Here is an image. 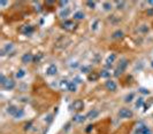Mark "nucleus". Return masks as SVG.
Segmentation results:
<instances>
[{
  "label": "nucleus",
  "instance_id": "f257e3e1",
  "mask_svg": "<svg viewBox=\"0 0 153 134\" xmlns=\"http://www.w3.org/2000/svg\"><path fill=\"white\" fill-rule=\"evenodd\" d=\"M132 111H131L130 109H128V108H121L120 110H119V116H120V118H131L132 117Z\"/></svg>",
  "mask_w": 153,
  "mask_h": 134
},
{
  "label": "nucleus",
  "instance_id": "f03ea898",
  "mask_svg": "<svg viewBox=\"0 0 153 134\" xmlns=\"http://www.w3.org/2000/svg\"><path fill=\"white\" fill-rule=\"evenodd\" d=\"M71 108L74 109V110H76V111H81L83 108H84V103H83V101L82 100H75L73 104H71Z\"/></svg>",
  "mask_w": 153,
  "mask_h": 134
},
{
  "label": "nucleus",
  "instance_id": "7ed1b4c3",
  "mask_svg": "<svg viewBox=\"0 0 153 134\" xmlns=\"http://www.w3.org/2000/svg\"><path fill=\"white\" fill-rule=\"evenodd\" d=\"M126 67H127V61H126V60H122V61L120 62L117 69H116V71H115V76H119V74H122L123 70L126 69Z\"/></svg>",
  "mask_w": 153,
  "mask_h": 134
},
{
  "label": "nucleus",
  "instance_id": "20e7f679",
  "mask_svg": "<svg viewBox=\"0 0 153 134\" xmlns=\"http://www.w3.org/2000/svg\"><path fill=\"white\" fill-rule=\"evenodd\" d=\"M75 23L73 22V21H65L63 24H62V28L66 30H68V31H71V30L75 29Z\"/></svg>",
  "mask_w": 153,
  "mask_h": 134
},
{
  "label": "nucleus",
  "instance_id": "39448f33",
  "mask_svg": "<svg viewBox=\"0 0 153 134\" xmlns=\"http://www.w3.org/2000/svg\"><path fill=\"white\" fill-rule=\"evenodd\" d=\"M2 87L5 89H8V91H9V89H13L15 87V82H14L13 79H7L6 82L2 85Z\"/></svg>",
  "mask_w": 153,
  "mask_h": 134
},
{
  "label": "nucleus",
  "instance_id": "423d86ee",
  "mask_svg": "<svg viewBox=\"0 0 153 134\" xmlns=\"http://www.w3.org/2000/svg\"><path fill=\"white\" fill-rule=\"evenodd\" d=\"M105 86H106V88L108 89V91H112V92H114L115 89H116V82H114V80H107V82H105Z\"/></svg>",
  "mask_w": 153,
  "mask_h": 134
},
{
  "label": "nucleus",
  "instance_id": "0eeeda50",
  "mask_svg": "<svg viewBox=\"0 0 153 134\" xmlns=\"http://www.w3.org/2000/svg\"><path fill=\"white\" fill-rule=\"evenodd\" d=\"M56 72H58V68H56L55 64H51L46 70V74L48 76H54V74H56Z\"/></svg>",
  "mask_w": 153,
  "mask_h": 134
},
{
  "label": "nucleus",
  "instance_id": "6e6552de",
  "mask_svg": "<svg viewBox=\"0 0 153 134\" xmlns=\"http://www.w3.org/2000/svg\"><path fill=\"white\" fill-rule=\"evenodd\" d=\"M146 127V125L143 123V121H139L137 125H136V130H135V134H142L144 128Z\"/></svg>",
  "mask_w": 153,
  "mask_h": 134
},
{
  "label": "nucleus",
  "instance_id": "1a4fd4ad",
  "mask_svg": "<svg viewBox=\"0 0 153 134\" xmlns=\"http://www.w3.org/2000/svg\"><path fill=\"white\" fill-rule=\"evenodd\" d=\"M33 61V56H32V54L30 53H25V54H23L22 56V62L23 63H30Z\"/></svg>",
  "mask_w": 153,
  "mask_h": 134
},
{
  "label": "nucleus",
  "instance_id": "9d476101",
  "mask_svg": "<svg viewBox=\"0 0 153 134\" xmlns=\"http://www.w3.org/2000/svg\"><path fill=\"white\" fill-rule=\"evenodd\" d=\"M115 59H116V56H115V54H111L109 56L107 57V60H106V63H105V67L107 68H111L112 67V64H113V62L115 61Z\"/></svg>",
  "mask_w": 153,
  "mask_h": 134
},
{
  "label": "nucleus",
  "instance_id": "9b49d317",
  "mask_svg": "<svg viewBox=\"0 0 153 134\" xmlns=\"http://www.w3.org/2000/svg\"><path fill=\"white\" fill-rule=\"evenodd\" d=\"M85 119H86V117H85V116L77 113V115H75V116L73 117V121H74V123H83Z\"/></svg>",
  "mask_w": 153,
  "mask_h": 134
},
{
  "label": "nucleus",
  "instance_id": "f8f14e48",
  "mask_svg": "<svg viewBox=\"0 0 153 134\" xmlns=\"http://www.w3.org/2000/svg\"><path fill=\"white\" fill-rule=\"evenodd\" d=\"M19 110H20V109H19L17 107H15V105H9V107L7 108V112L9 113V115L14 116V117H15V115L17 113Z\"/></svg>",
  "mask_w": 153,
  "mask_h": 134
},
{
  "label": "nucleus",
  "instance_id": "ddd939ff",
  "mask_svg": "<svg viewBox=\"0 0 153 134\" xmlns=\"http://www.w3.org/2000/svg\"><path fill=\"white\" fill-rule=\"evenodd\" d=\"M98 115H99V111H98V110H96V109H92L91 111L88 112V115H86V118L93 119V118H96Z\"/></svg>",
  "mask_w": 153,
  "mask_h": 134
},
{
  "label": "nucleus",
  "instance_id": "4468645a",
  "mask_svg": "<svg viewBox=\"0 0 153 134\" xmlns=\"http://www.w3.org/2000/svg\"><path fill=\"white\" fill-rule=\"evenodd\" d=\"M13 48V45L12 44H7V45H5L4 47H2V49H1V55H6L7 53H9V51Z\"/></svg>",
  "mask_w": 153,
  "mask_h": 134
},
{
  "label": "nucleus",
  "instance_id": "2eb2a0df",
  "mask_svg": "<svg viewBox=\"0 0 153 134\" xmlns=\"http://www.w3.org/2000/svg\"><path fill=\"white\" fill-rule=\"evenodd\" d=\"M99 77L100 76L98 74L91 72V74H89V76H88V80H89V82H96V80H98Z\"/></svg>",
  "mask_w": 153,
  "mask_h": 134
},
{
  "label": "nucleus",
  "instance_id": "dca6fc26",
  "mask_svg": "<svg viewBox=\"0 0 153 134\" xmlns=\"http://www.w3.org/2000/svg\"><path fill=\"white\" fill-rule=\"evenodd\" d=\"M33 31V28L31 27V25H24L22 29H21V32L22 33H25V35H29Z\"/></svg>",
  "mask_w": 153,
  "mask_h": 134
},
{
  "label": "nucleus",
  "instance_id": "f3484780",
  "mask_svg": "<svg viewBox=\"0 0 153 134\" xmlns=\"http://www.w3.org/2000/svg\"><path fill=\"white\" fill-rule=\"evenodd\" d=\"M69 84H70V82H68V80H61L60 82V88L62 89V91H65V89H67L68 91V87H69Z\"/></svg>",
  "mask_w": 153,
  "mask_h": 134
},
{
  "label": "nucleus",
  "instance_id": "a211bd4d",
  "mask_svg": "<svg viewBox=\"0 0 153 134\" xmlns=\"http://www.w3.org/2000/svg\"><path fill=\"white\" fill-rule=\"evenodd\" d=\"M99 76L101 77V78H108V77L111 76V72H108V70L104 69V70H101V71H100Z\"/></svg>",
  "mask_w": 153,
  "mask_h": 134
},
{
  "label": "nucleus",
  "instance_id": "6ab92c4d",
  "mask_svg": "<svg viewBox=\"0 0 153 134\" xmlns=\"http://www.w3.org/2000/svg\"><path fill=\"white\" fill-rule=\"evenodd\" d=\"M24 76H25V71H24L23 69H19L17 72L15 74V77L16 78H19V79H20V78H23Z\"/></svg>",
  "mask_w": 153,
  "mask_h": 134
},
{
  "label": "nucleus",
  "instance_id": "aec40b11",
  "mask_svg": "<svg viewBox=\"0 0 153 134\" xmlns=\"http://www.w3.org/2000/svg\"><path fill=\"white\" fill-rule=\"evenodd\" d=\"M74 18L75 20H83L84 18V13L83 12H76L74 14Z\"/></svg>",
  "mask_w": 153,
  "mask_h": 134
},
{
  "label": "nucleus",
  "instance_id": "412c9836",
  "mask_svg": "<svg viewBox=\"0 0 153 134\" xmlns=\"http://www.w3.org/2000/svg\"><path fill=\"white\" fill-rule=\"evenodd\" d=\"M123 37V32L121 30H117V31H115L114 33H113V38L114 39H119V38H122Z\"/></svg>",
  "mask_w": 153,
  "mask_h": 134
},
{
  "label": "nucleus",
  "instance_id": "4be33fe9",
  "mask_svg": "<svg viewBox=\"0 0 153 134\" xmlns=\"http://www.w3.org/2000/svg\"><path fill=\"white\" fill-rule=\"evenodd\" d=\"M69 15V9L68 8H65L60 12V17H67Z\"/></svg>",
  "mask_w": 153,
  "mask_h": 134
},
{
  "label": "nucleus",
  "instance_id": "5701e85b",
  "mask_svg": "<svg viewBox=\"0 0 153 134\" xmlns=\"http://www.w3.org/2000/svg\"><path fill=\"white\" fill-rule=\"evenodd\" d=\"M68 91L69 92H75V91H76V84H75V82H70Z\"/></svg>",
  "mask_w": 153,
  "mask_h": 134
},
{
  "label": "nucleus",
  "instance_id": "b1692460",
  "mask_svg": "<svg viewBox=\"0 0 153 134\" xmlns=\"http://www.w3.org/2000/svg\"><path fill=\"white\" fill-rule=\"evenodd\" d=\"M102 7H104L105 10H111V9H112V4L106 1V2H104V4H102Z\"/></svg>",
  "mask_w": 153,
  "mask_h": 134
},
{
  "label": "nucleus",
  "instance_id": "393cba45",
  "mask_svg": "<svg viewBox=\"0 0 153 134\" xmlns=\"http://www.w3.org/2000/svg\"><path fill=\"white\" fill-rule=\"evenodd\" d=\"M134 96H135V95H134L132 93H130V94H128V95L126 96L124 101H126V102H131V101H132V99H134Z\"/></svg>",
  "mask_w": 153,
  "mask_h": 134
},
{
  "label": "nucleus",
  "instance_id": "a878e982",
  "mask_svg": "<svg viewBox=\"0 0 153 134\" xmlns=\"http://www.w3.org/2000/svg\"><path fill=\"white\" fill-rule=\"evenodd\" d=\"M86 6L89 8H91V9H94L96 7V2L94 1H86Z\"/></svg>",
  "mask_w": 153,
  "mask_h": 134
},
{
  "label": "nucleus",
  "instance_id": "bb28decb",
  "mask_svg": "<svg viewBox=\"0 0 153 134\" xmlns=\"http://www.w3.org/2000/svg\"><path fill=\"white\" fill-rule=\"evenodd\" d=\"M143 102H144V100L142 97H139L137 101H136V108H140L143 105Z\"/></svg>",
  "mask_w": 153,
  "mask_h": 134
},
{
  "label": "nucleus",
  "instance_id": "cd10ccee",
  "mask_svg": "<svg viewBox=\"0 0 153 134\" xmlns=\"http://www.w3.org/2000/svg\"><path fill=\"white\" fill-rule=\"evenodd\" d=\"M139 92H140L142 94H146V95H149V94H150V91L144 88V87H140V88H139Z\"/></svg>",
  "mask_w": 153,
  "mask_h": 134
},
{
  "label": "nucleus",
  "instance_id": "c85d7f7f",
  "mask_svg": "<svg viewBox=\"0 0 153 134\" xmlns=\"http://www.w3.org/2000/svg\"><path fill=\"white\" fill-rule=\"evenodd\" d=\"M115 5L120 9V8H122L123 6H124V2H123V1H115Z\"/></svg>",
  "mask_w": 153,
  "mask_h": 134
},
{
  "label": "nucleus",
  "instance_id": "c756f323",
  "mask_svg": "<svg viewBox=\"0 0 153 134\" xmlns=\"http://www.w3.org/2000/svg\"><path fill=\"white\" fill-rule=\"evenodd\" d=\"M142 134H152V131L149 128V127L146 126L145 128H144V131H143V133Z\"/></svg>",
  "mask_w": 153,
  "mask_h": 134
},
{
  "label": "nucleus",
  "instance_id": "7c9ffc66",
  "mask_svg": "<svg viewBox=\"0 0 153 134\" xmlns=\"http://www.w3.org/2000/svg\"><path fill=\"white\" fill-rule=\"evenodd\" d=\"M6 80H7L6 77H5L4 74H1V76H0V82H1V85H4V84L6 82Z\"/></svg>",
  "mask_w": 153,
  "mask_h": 134
},
{
  "label": "nucleus",
  "instance_id": "2f4dec72",
  "mask_svg": "<svg viewBox=\"0 0 153 134\" xmlns=\"http://www.w3.org/2000/svg\"><path fill=\"white\" fill-rule=\"evenodd\" d=\"M139 31H142V32H147V31H149V28H147L146 25H142V27L139 28Z\"/></svg>",
  "mask_w": 153,
  "mask_h": 134
},
{
  "label": "nucleus",
  "instance_id": "473e14b6",
  "mask_svg": "<svg viewBox=\"0 0 153 134\" xmlns=\"http://www.w3.org/2000/svg\"><path fill=\"white\" fill-rule=\"evenodd\" d=\"M92 128H93V126H92V125H89V126L85 128V132H86V133H90L92 131Z\"/></svg>",
  "mask_w": 153,
  "mask_h": 134
},
{
  "label": "nucleus",
  "instance_id": "72a5a7b5",
  "mask_svg": "<svg viewBox=\"0 0 153 134\" xmlns=\"http://www.w3.org/2000/svg\"><path fill=\"white\" fill-rule=\"evenodd\" d=\"M82 71L83 72H89L90 71V67H82Z\"/></svg>",
  "mask_w": 153,
  "mask_h": 134
},
{
  "label": "nucleus",
  "instance_id": "f704fd0d",
  "mask_svg": "<svg viewBox=\"0 0 153 134\" xmlns=\"http://www.w3.org/2000/svg\"><path fill=\"white\" fill-rule=\"evenodd\" d=\"M147 15H149V16H153V8L147 9Z\"/></svg>",
  "mask_w": 153,
  "mask_h": 134
},
{
  "label": "nucleus",
  "instance_id": "c9c22d12",
  "mask_svg": "<svg viewBox=\"0 0 153 134\" xmlns=\"http://www.w3.org/2000/svg\"><path fill=\"white\" fill-rule=\"evenodd\" d=\"M68 4V1H59V5L61 6V7H63V6H66Z\"/></svg>",
  "mask_w": 153,
  "mask_h": 134
},
{
  "label": "nucleus",
  "instance_id": "e433bc0d",
  "mask_svg": "<svg viewBox=\"0 0 153 134\" xmlns=\"http://www.w3.org/2000/svg\"><path fill=\"white\" fill-rule=\"evenodd\" d=\"M30 126H31V123H29V124H27V125H25V127H24V128H25V130H29V128H30Z\"/></svg>",
  "mask_w": 153,
  "mask_h": 134
},
{
  "label": "nucleus",
  "instance_id": "4c0bfd02",
  "mask_svg": "<svg viewBox=\"0 0 153 134\" xmlns=\"http://www.w3.org/2000/svg\"><path fill=\"white\" fill-rule=\"evenodd\" d=\"M147 4H149V5H152L153 6V1H147Z\"/></svg>",
  "mask_w": 153,
  "mask_h": 134
},
{
  "label": "nucleus",
  "instance_id": "58836bf2",
  "mask_svg": "<svg viewBox=\"0 0 153 134\" xmlns=\"http://www.w3.org/2000/svg\"><path fill=\"white\" fill-rule=\"evenodd\" d=\"M151 66H152V68H153V61L151 62Z\"/></svg>",
  "mask_w": 153,
  "mask_h": 134
}]
</instances>
